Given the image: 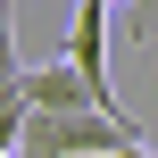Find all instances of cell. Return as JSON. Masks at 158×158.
<instances>
[{"instance_id":"cell-1","label":"cell","mask_w":158,"mask_h":158,"mask_svg":"<svg viewBox=\"0 0 158 158\" xmlns=\"http://www.w3.org/2000/svg\"><path fill=\"white\" fill-rule=\"evenodd\" d=\"M125 142H142L125 108H25L17 158H108Z\"/></svg>"},{"instance_id":"cell-2","label":"cell","mask_w":158,"mask_h":158,"mask_svg":"<svg viewBox=\"0 0 158 158\" xmlns=\"http://www.w3.org/2000/svg\"><path fill=\"white\" fill-rule=\"evenodd\" d=\"M58 58L92 83V100H100V108H117V92H108V0H83V8H75V25H67V42H58Z\"/></svg>"},{"instance_id":"cell-3","label":"cell","mask_w":158,"mask_h":158,"mask_svg":"<svg viewBox=\"0 0 158 158\" xmlns=\"http://www.w3.org/2000/svg\"><path fill=\"white\" fill-rule=\"evenodd\" d=\"M17 92H25V108H100V100H92V83H83L67 58L25 67V75H17Z\"/></svg>"},{"instance_id":"cell-4","label":"cell","mask_w":158,"mask_h":158,"mask_svg":"<svg viewBox=\"0 0 158 158\" xmlns=\"http://www.w3.org/2000/svg\"><path fill=\"white\" fill-rule=\"evenodd\" d=\"M17 75H25L17 67V8L0 0V92H17Z\"/></svg>"},{"instance_id":"cell-5","label":"cell","mask_w":158,"mask_h":158,"mask_svg":"<svg viewBox=\"0 0 158 158\" xmlns=\"http://www.w3.org/2000/svg\"><path fill=\"white\" fill-rule=\"evenodd\" d=\"M17 133H25V92H0V158H17Z\"/></svg>"},{"instance_id":"cell-6","label":"cell","mask_w":158,"mask_h":158,"mask_svg":"<svg viewBox=\"0 0 158 158\" xmlns=\"http://www.w3.org/2000/svg\"><path fill=\"white\" fill-rule=\"evenodd\" d=\"M108 158H158V150H150V142H125V150H108Z\"/></svg>"}]
</instances>
